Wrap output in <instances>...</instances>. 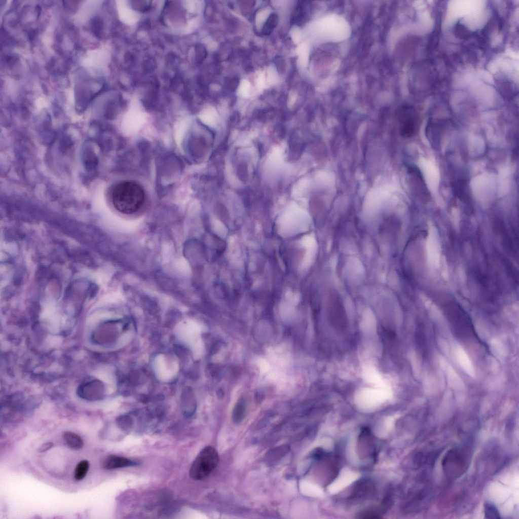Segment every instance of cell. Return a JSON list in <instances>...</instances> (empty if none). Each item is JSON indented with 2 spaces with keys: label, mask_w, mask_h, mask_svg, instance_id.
<instances>
[{
  "label": "cell",
  "mask_w": 519,
  "mask_h": 519,
  "mask_svg": "<svg viewBox=\"0 0 519 519\" xmlns=\"http://www.w3.org/2000/svg\"><path fill=\"white\" fill-rule=\"evenodd\" d=\"M112 201L120 212L131 214L137 211L142 205L145 198L143 188L133 181L119 183L112 193Z\"/></svg>",
  "instance_id": "cell-1"
},
{
  "label": "cell",
  "mask_w": 519,
  "mask_h": 519,
  "mask_svg": "<svg viewBox=\"0 0 519 519\" xmlns=\"http://www.w3.org/2000/svg\"><path fill=\"white\" fill-rule=\"evenodd\" d=\"M219 456L216 450L212 446L204 448L193 462L190 469V476L195 480L206 478L216 467Z\"/></svg>",
  "instance_id": "cell-2"
},
{
  "label": "cell",
  "mask_w": 519,
  "mask_h": 519,
  "mask_svg": "<svg viewBox=\"0 0 519 519\" xmlns=\"http://www.w3.org/2000/svg\"><path fill=\"white\" fill-rule=\"evenodd\" d=\"M444 312L453 330L458 337L466 339L473 335V328L469 317L457 304L452 302L447 304Z\"/></svg>",
  "instance_id": "cell-3"
},
{
  "label": "cell",
  "mask_w": 519,
  "mask_h": 519,
  "mask_svg": "<svg viewBox=\"0 0 519 519\" xmlns=\"http://www.w3.org/2000/svg\"><path fill=\"white\" fill-rule=\"evenodd\" d=\"M468 456L465 451L456 448L449 450L444 455L442 466L449 479H455L462 475L468 464Z\"/></svg>",
  "instance_id": "cell-4"
},
{
  "label": "cell",
  "mask_w": 519,
  "mask_h": 519,
  "mask_svg": "<svg viewBox=\"0 0 519 519\" xmlns=\"http://www.w3.org/2000/svg\"><path fill=\"white\" fill-rule=\"evenodd\" d=\"M174 333L180 342L191 349L194 357H199L202 348L199 325L193 322H181L175 326Z\"/></svg>",
  "instance_id": "cell-5"
},
{
  "label": "cell",
  "mask_w": 519,
  "mask_h": 519,
  "mask_svg": "<svg viewBox=\"0 0 519 519\" xmlns=\"http://www.w3.org/2000/svg\"><path fill=\"white\" fill-rule=\"evenodd\" d=\"M400 135L406 138L415 136L419 128V118L416 110L412 106L403 105L396 113Z\"/></svg>",
  "instance_id": "cell-6"
},
{
  "label": "cell",
  "mask_w": 519,
  "mask_h": 519,
  "mask_svg": "<svg viewBox=\"0 0 519 519\" xmlns=\"http://www.w3.org/2000/svg\"><path fill=\"white\" fill-rule=\"evenodd\" d=\"M167 363L162 354L156 356L153 361V369L157 378L163 382L170 379L176 370V366L170 368Z\"/></svg>",
  "instance_id": "cell-7"
},
{
  "label": "cell",
  "mask_w": 519,
  "mask_h": 519,
  "mask_svg": "<svg viewBox=\"0 0 519 519\" xmlns=\"http://www.w3.org/2000/svg\"><path fill=\"white\" fill-rule=\"evenodd\" d=\"M452 187L454 192L457 197L466 204L470 205L471 197L466 179L463 177H458L454 179L453 180Z\"/></svg>",
  "instance_id": "cell-8"
},
{
  "label": "cell",
  "mask_w": 519,
  "mask_h": 519,
  "mask_svg": "<svg viewBox=\"0 0 519 519\" xmlns=\"http://www.w3.org/2000/svg\"><path fill=\"white\" fill-rule=\"evenodd\" d=\"M138 465L137 462L126 457L116 455H109L103 461L102 466L106 469H114Z\"/></svg>",
  "instance_id": "cell-9"
},
{
  "label": "cell",
  "mask_w": 519,
  "mask_h": 519,
  "mask_svg": "<svg viewBox=\"0 0 519 519\" xmlns=\"http://www.w3.org/2000/svg\"><path fill=\"white\" fill-rule=\"evenodd\" d=\"M446 126L441 122H431L426 128V135L431 144L438 147Z\"/></svg>",
  "instance_id": "cell-10"
},
{
  "label": "cell",
  "mask_w": 519,
  "mask_h": 519,
  "mask_svg": "<svg viewBox=\"0 0 519 519\" xmlns=\"http://www.w3.org/2000/svg\"><path fill=\"white\" fill-rule=\"evenodd\" d=\"M63 438L67 446L71 449L79 450L84 446L82 437L73 432L65 431L63 434Z\"/></svg>",
  "instance_id": "cell-11"
},
{
  "label": "cell",
  "mask_w": 519,
  "mask_h": 519,
  "mask_svg": "<svg viewBox=\"0 0 519 519\" xmlns=\"http://www.w3.org/2000/svg\"><path fill=\"white\" fill-rule=\"evenodd\" d=\"M90 463L87 460L80 461L76 465L74 478L77 480H81L85 478L89 469Z\"/></svg>",
  "instance_id": "cell-12"
},
{
  "label": "cell",
  "mask_w": 519,
  "mask_h": 519,
  "mask_svg": "<svg viewBox=\"0 0 519 519\" xmlns=\"http://www.w3.org/2000/svg\"><path fill=\"white\" fill-rule=\"evenodd\" d=\"M278 22V16L275 13H271L265 23L262 32L266 35H270L276 27Z\"/></svg>",
  "instance_id": "cell-13"
},
{
  "label": "cell",
  "mask_w": 519,
  "mask_h": 519,
  "mask_svg": "<svg viewBox=\"0 0 519 519\" xmlns=\"http://www.w3.org/2000/svg\"><path fill=\"white\" fill-rule=\"evenodd\" d=\"M484 514L486 518H501L497 508L494 504L489 502H486L484 504Z\"/></svg>",
  "instance_id": "cell-14"
},
{
  "label": "cell",
  "mask_w": 519,
  "mask_h": 519,
  "mask_svg": "<svg viewBox=\"0 0 519 519\" xmlns=\"http://www.w3.org/2000/svg\"><path fill=\"white\" fill-rule=\"evenodd\" d=\"M242 405H238L235 409L233 414V421L236 424L241 423L244 418L245 408Z\"/></svg>",
  "instance_id": "cell-15"
},
{
  "label": "cell",
  "mask_w": 519,
  "mask_h": 519,
  "mask_svg": "<svg viewBox=\"0 0 519 519\" xmlns=\"http://www.w3.org/2000/svg\"><path fill=\"white\" fill-rule=\"evenodd\" d=\"M207 52L205 47L200 44H198L196 47V57L198 63H201L206 56Z\"/></svg>",
  "instance_id": "cell-16"
},
{
  "label": "cell",
  "mask_w": 519,
  "mask_h": 519,
  "mask_svg": "<svg viewBox=\"0 0 519 519\" xmlns=\"http://www.w3.org/2000/svg\"><path fill=\"white\" fill-rule=\"evenodd\" d=\"M54 444L52 442H47L42 444L38 449L39 453H44L52 448Z\"/></svg>",
  "instance_id": "cell-17"
},
{
  "label": "cell",
  "mask_w": 519,
  "mask_h": 519,
  "mask_svg": "<svg viewBox=\"0 0 519 519\" xmlns=\"http://www.w3.org/2000/svg\"><path fill=\"white\" fill-rule=\"evenodd\" d=\"M238 80L234 79L231 82L230 86L232 89L236 88V86L238 85Z\"/></svg>",
  "instance_id": "cell-18"
}]
</instances>
